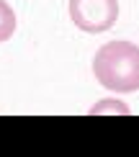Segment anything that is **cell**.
Instances as JSON below:
<instances>
[{"mask_svg":"<svg viewBox=\"0 0 139 157\" xmlns=\"http://www.w3.org/2000/svg\"><path fill=\"white\" fill-rule=\"evenodd\" d=\"M93 75L106 90H139V47L134 41H108L93 57Z\"/></svg>","mask_w":139,"mask_h":157,"instance_id":"6da1fadb","label":"cell"},{"mask_svg":"<svg viewBox=\"0 0 139 157\" xmlns=\"http://www.w3.org/2000/svg\"><path fill=\"white\" fill-rule=\"evenodd\" d=\"M70 18L85 34H103L118 18V0H70Z\"/></svg>","mask_w":139,"mask_h":157,"instance_id":"7a4b0ae2","label":"cell"},{"mask_svg":"<svg viewBox=\"0 0 139 157\" xmlns=\"http://www.w3.org/2000/svg\"><path fill=\"white\" fill-rule=\"evenodd\" d=\"M16 31V13L5 0H0V41H8Z\"/></svg>","mask_w":139,"mask_h":157,"instance_id":"3957f363","label":"cell"},{"mask_svg":"<svg viewBox=\"0 0 139 157\" xmlns=\"http://www.w3.org/2000/svg\"><path fill=\"white\" fill-rule=\"evenodd\" d=\"M101 113H121V116H126L129 106L121 103V101H116V98H106V101H98L95 106L90 108V116H101Z\"/></svg>","mask_w":139,"mask_h":157,"instance_id":"277c9868","label":"cell"}]
</instances>
